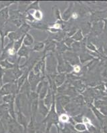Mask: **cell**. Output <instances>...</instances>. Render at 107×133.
Masks as SVG:
<instances>
[{"instance_id": "cell-4", "label": "cell", "mask_w": 107, "mask_h": 133, "mask_svg": "<svg viewBox=\"0 0 107 133\" xmlns=\"http://www.w3.org/2000/svg\"><path fill=\"white\" fill-rule=\"evenodd\" d=\"M9 53H10V54H11V55L14 54V50H13V49H10V50H9Z\"/></svg>"}, {"instance_id": "cell-2", "label": "cell", "mask_w": 107, "mask_h": 133, "mask_svg": "<svg viewBox=\"0 0 107 133\" xmlns=\"http://www.w3.org/2000/svg\"><path fill=\"white\" fill-rule=\"evenodd\" d=\"M69 118L68 116L66 115H62L60 116V120L62 121V122H64V123H66V122H68Z\"/></svg>"}, {"instance_id": "cell-1", "label": "cell", "mask_w": 107, "mask_h": 133, "mask_svg": "<svg viewBox=\"0 0 107 133\" xmlns=\"http://www.w3.org/2000/svg\"><path fill=\"white\" fill-rule=\"evenodd\" d=\"M75 129H76L78 131L80 132H84L86 130V125L83 124H78L75 126Z\"/></svg>"}, {"instance_id": "cell-3", "label": "cell", "mask_w": 107, "mask_h": 133, "mask_svg": "<svg viewBox=\"0 0 107 133\" xmlns=\"http://www.w3.org/2000/svg\"><path fill=\"white\" fill-rule=\"evenodd\" d=\"M34 17H35L36 19H40L41 18V17H42V15H41V12H40V11H36L35 14V15H34Z\"/></svg>"}]
</instances>
